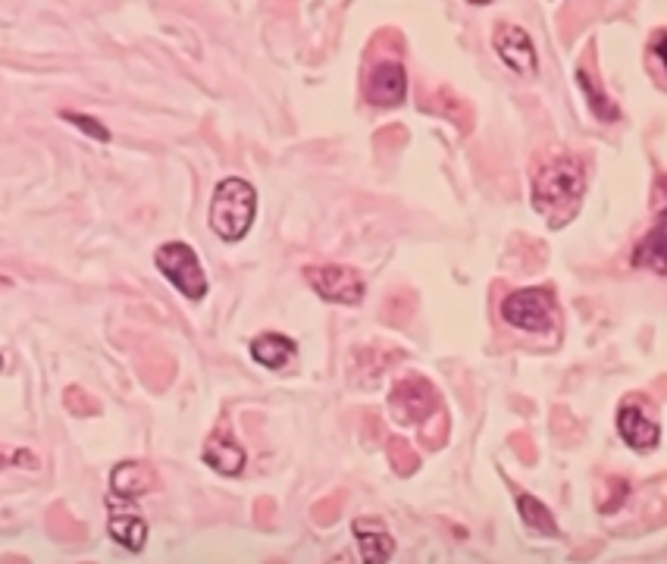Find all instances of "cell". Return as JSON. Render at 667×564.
<instances>
[{
	"mask_svg": "<svg viewBox=\"0 0 667 564\" xmlns=\"http://www.w3.org/2000/svg\"><path fill=\"white\" fill-rule=\"evenodd\" d=\"M411 386H414V379L398 383L389 399L391 411H395V418L401 423L420 421V418L426 414V396H430V386H426L423 379H417V389H411Z\"/></svg>",
	"mask_w": 667,
	"mask_h": 564,
	"instance_id": "9a60e30c",
	"label": "cell"
},
{
	"mask_svg": "<svg viewBox=\"0 0 667 564\" xmlns=\"http://www.w3.org/2000/svg\"><path fill=\"white\" fill-rule=\"evenodd\" d=\"M254 213H257V188L242 176H226L213 188L210 198V230L223 242H238L251 233Z\"/></svg>",
	"mask_w": 667,
	"mask_h": 564,
	"instance_id": "7a4b0ae2",
	"label": "cell"
},
{
	"mask_svg": "<svg viewBox=\"0 0 667 564\" xmlns=\"http://www.w3.org/2000/svg\"><path fill=\"white\" fill-rule=\"evenodd\" d=\"M154 263L166 277V282L176 285V292L185 295L188 302H201L208 295V273L188 242H163L154 251Z\"/></svg>",
	"mask_w": 667,
	"mask_h": 564,
	"instance_id": "3957f363",
	"label": "cell"
},
{
	"mask_svg": "<svg viewBox=\"0 0 667 564\" xmlns=\"http://www.w3.org/2000/svg\"><path fill=\"white\" fill-rule=\"evenodd\" d=\"M408 72L401 60H379L367 70V97L376 107H395L405 101Z\"/></svg>",
	"mask_w": 667,
	"mask_h": 564,
	"instance_id": "ba28073f",
	"label": "cell"
},
{
	"mask_svg": "<svg viewBox=\"0 0 667 564\" xmlns=\"http://www.w3.org/2000/svg\"><path fill=\"white\" fill-rule=\"evenodd\" d=\"M304 282L320 295L323 302H332V305H361L364 295H367V282L364 277L346 267V263H307L301 270Z\"/></svg>",
	"mask_w": 667,
	"mask_h": 564,
	"instance_id": "5b68a950",
	"label": "cell"
},
{
	"mask_svg": "<svg viewBox=\"0 0 667 564\" xmlns=\"http://www.w3.org/2000/svg\"><path fill=\"white\" fill-rule=\"evenodd\" d=\"M492 47L495 54L502 57L507 70L517 72V75H536L539 70V57H536V47L533 38L520 25L514 23H499L492 32Z\"/></svg>",
	"mask_w": 667,
	"mask_h": 564,
	"instance_id": "52a82bcc",
	"label": "cell"
},
{
	"mask_svg": "<svg viewBox=\"0 0 667 564\" xmlns=\"http://www.w3.org/2000/svg\"><path fill=\"white\" fill-rule=\"evenodd\" d=\"M295 354H299V345L285 332H260L251 339V357L267 371L285 367L289 361H295Z\"/></svg>",
	"mask_w": 667,
	"mask_h": 564,
	"instance_id": "5bb4252c",
	"label": "cell"
},
{
	"mask_svg": "<svg viewBox=\"0 0 667 564\" xmlns=\"http://www.w3.org/2000/svg\"><path fill=\"white\" fill-rule=\"evenodd\" d=\"M60 117L67 119V122H72L75 129H82L89 139H97V141H110V129L101 122V119L89 117V114H75V110H60Z\"/></svg>",
	"mask_w": 667,
	"mask_h": 564,
	"instance_id": "ac0fdd59",
	"label": "cell"
},
{
	"mask_svg": "<svg viewBox=\"0 0 667 564\" xmlns=\"http://www.w3.org/2000/svg\"><path fill=\"white\" fill-rule=\"evenodd\" d=\"M618 433L633 451H652L662 443V421L655 404L643 396H630L618 408Z\"/></svg>",
	"mask_w": 667,
	"mask_h": 564,
	"instance_id": "8992f818",
	"label": "cell"
},
{
	"mask_svg": "<svg viewBox=\"0 0 667 564\" xmlns=\"http://www.w3.org/2000/svg\"><path fill=\"white\" fill-rule=\"evenodd\" d=\"M107 505H110V520H107L110 537H114L119 545L139 552L141 545H144V537H148V524H144V517H141L139 508H132L129 498H126V505H119L116 495H110Z\"/></svg>",
	"mask_w": 667,
	"mask_h": 564,
	"instance_id": "8fae6325",
	"label": "cell"
},
{
	"mask_svg": "<svg viewBox=\"0 0 667 564\" xmlns=\"http://www.w3.org/2000/svg\"><path fill=\"white\" fill-rule=\"evenodd\" d=\"M558 317L554 292L546 285L514 289L502 298V320L520 332H549Z\"/></svg>",
	"mask_w": 667,
	"mask_h": 564,
	"instance_id": "277c9868",
	"label": "cell"
},
{
	"mask_svg": "<svg viewBox=\"0 0 667 564\" xmlns=\"http://www.w3.org/2000/svg\"><path fill=\"white\" fill-rule=\"evenodd\" d=\"M326 564H358V562H354V555H351V552H336V555H332V559H329Z\"/></svg>",
	"mask_w": 667,
	"mask_h": 564,
	"instance_id": "ffe728a7",
	"label": "cell"
},
{
	"mask_svg": "<svg viewBox=\"0 0 667 564\" xmlns=\"http://www.w3.org/2000/svg\"><path fill=\"white\" fill-rule=\"evenodd\" d=\"M648 57L658 70L665 72L667 79V32H655L652 42H648Z\"/></svg>",
	"mask_w": 667,
	"mask_h": 564,
	"instance_id": "d6986e66",
	"label": "cell"
},
{
	"mask_svg": "<svg viewBox=\"0 0 667 564\" xmlns=\"http://www.w3.org/2000/svg\"><path fill=\"white\" fill-rule=\"evenodd\" d=\"M586 188V173L583 164L567 151H552L549 157H542L533 166V188H529V201L536 213L542 216H571L580 208Z\"/></svg>",
	"mask_w": 667,
	"mask_h": 564,
	"instance_id": "6da1fadb",
	"label": "cell"
},
{
	"mask_svg": "<svg viewBox=\"0 0 667 564\" xmlns=\"http://www.w3.org/2000/svg\"><path fill=\"white\" fill-rule=\"evenodd\" d=\"M351 530L358 537V549H361V562L364 564H386L395 552V540H391L389 527L379 517H354Z\"/></svg>",
	"mask_w": 667,
	"mask_h": 564,
	"instance_id": "9c48e42d",
	"label": "cell"
},
{
	"mask_svg": "<svg viewBox=\"0 0 667 564\" xmlns=\"http://www.w3.org/2000/svg\"><path fill=\"white\" fill-rule=\"evenodd\" d=\"M157 486H161L157 473L144 461H122L110 473V490L116 498H139L144 493H154Z\"/></svg>",
	"mask_w": 667,
	"mask_h": 564,
	"instance_id": "7c38bea8",
	"label": "cell"
},
{
	"mask_svg": "<svg viewBox=\"0 0 667 564\" xmlns=\"http://www.w3.org/2000/svg\"><path fill=\"white\" fill-rule=\"evenodd\" d=\"M633 263L658 273V277H667V211L658 213L655 223L648 226V233L636 242Z\"/></svg>",
	"mask_w": 667,
	"mask_h": 564,
	"instance_id": "30bf717a",
	"label": "cell"
},
{
	"mask_svg": "<svg viewBox=\"0 0 667 564\" xmlns=\"http://www.w3.org/2000/svg\"><path fill=\"white\" fill-rule=\"evenodd\" d=\"M517 508H520V517H524V524L527 527H533L536 533H546V537H554L558 533V524H554L552 512L539 502V498H533V495L520 493L517 495Z\"/></svg>",
	"mask_w": 667,
	"mask_h": 564,
	"instance_id": "2e32d148",
	"label": "cell"
},
{
	"mask_svg": "<svg viewBox=\"0 0 667 564\" xmlns=\"http://www.w3.org/2000/svg\"><path fill=\"white\" fill-rule=\"evenodd\" d=\"M576 82L583 85V94H586V101H589V107H593V114H596L598 119H618L621 117V110H618V104L608 97L605 92H598V85L589 79V72L580 70L576 72Z\"/></svg>",
	"mask_w": 667,
	"mask_h": 564,
	"instance_id": "e0dca14e",
	"label": "cell"
},
{
	"mask_svg": "<svg viewBox=\"0 0 667 564\" xmlns=\"http://www.w3.org/2000/svg\"><path fill=\"white\" fill-rule=\"evenodd\" d=\"M204 461H208L217 473H223V477H235V473H242V468H245V448L232 439L226 423H220V430L208 439V446H204Z\"/></svg>",
	"mask_w": 667,
	"mask_h": 564,
	"instance_id": "4fadbf2b",
	"label": "cell"
}]
</instances>
